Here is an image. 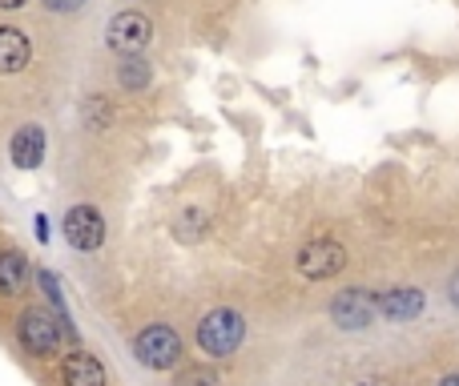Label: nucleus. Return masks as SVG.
Returning a JSON list of instances; mask_svg holds the SVG:
<instances>
[{
    "instance_id": "obj_1",
    "label": "nucleus",
    "mask_w": 459,
    "mask_h": 386,
    "mask_svg": "<svg viewBox=\"0 0 459 386\" xmlns=\"http://www.w3.org/2000/svg\"><path fill=\"white\" fill-rule=\"evenodd\" d=\"M242 339H246V322H242V314L230 306L210 310V314L198 322V347L214 358L234 355V350L242 347Z\"/></svg>"
},
{
    "instance_id": "obj_2",
    "label": "nucleus",
    "mask_w": 459,
    "mask_h": 386,
    "mask_svg": "<svg viewBox=\"0 0 459 386\" xmlns=\"http://www.w3.org/2000/svg\"><path fill=\"white\" fill-rule=\"evenodd\" d=\"M134 355H137V363L150 366V371H169V366H178V358H182V339H178L169 326H150V330L137 334Z\"/></svg>"
},
{
    "instance_id": "obj_3",
    "label": "nucleus",
    "mask_w": 459,
    "mask_h": 386,
    "mask_svg": "<svg viewBox=\"0 0 459 386\" xmlns=\"http://www.w3.org/2000/svg\"><path fill=\"white\" fill-rule=\"evenodd\" d=\"M347 266V250L331 237H315L299 250V274L310 278V282H323V278H334Z\"/></svg>"
},
{
    "instance_id": "obj_4",
    "label": "nucleus",
    "mask_w": 459,
    "mask_h": 386,
    "mask_svg": "<svg viewBox=\"0 0 459 386\" xmlns=\"http://www.w3.org/2000/svg\"><path fill=\"white\" fill-rule=\"evenodd\" d=\"M375 314H379V298L371 290H363V286H351L331 302V318L342 330H363V326L375 322Z\"/></svg>"
},
{
    "instance_id": "obj_5",
    "label": "nucleus",
    "mask_w": 459,
    "mask_h": 386,
    "mask_svg": "<svg viewBox=\"0 0 459 386\" xmlns=\"http://www.w3.org/2000/svg\"><path fill=\"white\" fill-rule=\"evenodd\" d=\"M16 334H21L24 350L37 358H48L61 350V326H56V318H48L45 310H24Z\"/></svg>"
},
{
    "instance_id": "obj_6",
    "label": "nucleus",
    "mask_w": 459,
    "mask_h": 386,
    "mask_svg": "<svg viewBox=\"0 0 459 386\" xmlns=\"http://www.w3.org/2000/svg\"><path fill=\"white\" fill-rule=\"evenodd\" d=\"M65 237H69L77 250H97L105 237L101 213H97L93 205H73V210L65 213Z\"/></svg>"
},
{
    "instance_id": "obj_7",
    "label": "nucleus",
    "mask_w": 459,
    "mask_h": 386,
    "mask_svg": "<svg viewBox=\"0 0 459 386\" xmlns=\"http://www.w3.org/2000/svg\"><path fill=\"white\" fill-rule=\"evenodd\" d=\"M109 45L117 53H142L150 45V21L142 13H121L109 21Z\"/></svg>"
},
{
    "instance_id": "obj_8",
    "label": "nucleus",
    "mask_w": 459,
    "mask_h": 386,
    "mask_svg": "<svg viewBox=\"0 0 459 386\" xmlns=\"http://www.w3.org/2000/svg\"><path fill=\"white\" fill-rule=\"evenodd\" d=\"M420 310H423V290H415V286H399V290H387L379 298V314L391 318V322H411Z\"/></svg>"
},
{
    "instance_id": "obj_9",
    "label": "nucleus",
    "mask_w": 459,
    "mask_h": 386,
    "mask_svg": "<svg viewBox=\"0 0 459 386\" xmlns=\"http://www.w3.org/2000/svg\"><path fill=\"white\" fill-rule=\"evenodd\" d=\"M32 56V45L21 29H0V73H21Z\"/></svg>"
},
{
    "instance_id": "obj_10",
    "label": "nucleus",
    "mask_w": 459,
    "mask_h": 386,
    "mask_svg": "<svg viewBox=\"0 0 459 386\" xmlns=\"http://www.w3.org/2000/svg\"><path fill=\"white\" fill-rule=\"evenodd\" d=\"M65 386H105V366L93 355H69L61 363Z\"/></svg>"
},
{
    "instance_id": "obj_11",
    "label": "nucleus",
    "mask_w": 459,
    "mask_h": 386,
    "mask_svg": "<svg viewBox=\"0 0 459 386\" xmlns=\"http://www.w3.org/2000/svg\"><path fill=\"white\" fill-rule=\"evenodd\" d=\"M40 158H45V133L37 125H24L21 133L13 137V161L21 169H37Z\"/></svg>"
},
{
    "instance_id": "obj_12",
    "label": "nucleus",
    "mask_w": 459,
    "mask_h": 386,
    "mask_svg": "<svg viewBox=\"0 0 459 386\" xmlns=\"http://www.w3.org/2000/svg\"><path fill=\"white\" fill-rule=\"evenodd\" d=\"M24 282H29V262H24V253H16V250L0 253V294H21Z\"/></svg>"
},
{
    "instance_id": "obj_13",
    "label": "nucleus",
    "mask_w": 459,
    "mask_h": 386,
    "mask_svg": "<svg viewBox=\"0 0 459 386\" xmlns=\"http://www.w3.org/2000/svg\"><path fill=\"white\" fill-rule=\"evenodd\" d=\"M117 77H121V85H126V89H145V85H150V77H153V69L145 61H126Z\"/></svg>"
},
{
    "instance_id": "obj_14",
    "label": "nucleus",
    "mask_w": 459,
    "mask_h": 386,
    "mask_svg": "<svg viewBox=\"0 0 459 386\" xmlns=\"http://www.w3.org/2000/svg\"><path fill=\"white\" fill-rule=\"evenodd\" d=\"M174 386H222V382H218V374L210 366H190Z\"/></svg>"
},
{
    "instance_id": "obj_15",
    "label": "nucleus",
    "mask_w": 459,
    "mask_h": 386,
    "mask_svg": "<svg viewBox=\"0 0 459 386\" xmlns=\"http://www.w3.org/2000/svg\"><path fill=\"white\" fill-rule=\"evenodd\" d=\"M45 4L53 8V13H73V8H81L85 0H45Z\"/></svg>"
},
{
    "instance_id": "obj_16",
    "label": "nucleus",
    "mask_w": 459,
    "mask_h": 386,
    "mask_svg": "<svg viewBox=\"0 0 459 386\" xmlns=\"http://www.w3.org/2000/svg\"><path fill=\"white\" fill-rule=\"evenodd\" d=\"M24 0H0V8H21Z\"/></svg>"
},
{
    "instance_id": "obj_17",
    "label": "nucleus",
    "mask_w": 459,
    "mask_h": 386,
    "mask_svg": "<svg viewBox=\"0 0 459 386\" xmlns=\"http://www.w3.org/2000/svg\"><path fill=\"white\" fill-rule=\"evenodd\" d=\"M439 386H459V374H447V379L439 382Z\"/></svg>"
},
{
    "instance_id": "obj_18",
    "label": "nucleus",
    "mask_w": 459,
    "mask_h": 386,
    "mask_svg": "<svg viewBox=\"0 0 459 386\" xmlns=\"http://www.w3.org/2000/svg\"><path fill=\"white\" fill-rule=\"evenodd\" d=\"M452 302H455V306H459V278H455V282H452Z\"/></svg>"
},
{
    "instance_id": "obj_19",
    "label": "nucleus",
    "mask_w": 459,
    "mask_h": 386,
    "mask_svg": "<svg viewBox=\"0 0 459 386\" xmlns=\"http://www.w3.org/2000/svg\"><path fill=\"white\" fill-rule=\"evenodd\" d=\"M359 386H387L383 379H367V382H359Z\"/></svg>"
}]
</instances>
